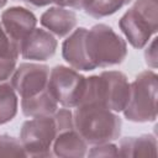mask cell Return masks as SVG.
Wrapping results in <instances>:
<instances>
[{
    "label": "cell",
    "mask_w": 158,
    "mask_h": 158,
    "mask_svg": "<svg viewBox=\"0 0 158 158\" xmlns=\"http://www.w3.org/2000/svg\"><path fill=\"white\" fill-rule=\"evenodd\" d=\"M6 2H7V0H0V9L4 7L6 5Z\"/></svg>",
    "instance_id": "25"
},
{
    "label": "cell",
    "mask_w": 158,
    "mask_h": 158,
    "mask_svg": "<svg viewBox=\"0 0 158 158\" xmlns=\"http://www.w3.org/2000/svg\"><path fill=\"white\" fill-rule=\"evenodd\" d=\"M132 0H94L84 11L94 19H102L118 11Z\"/></svg>",
    "instance_id": "17"
},
{
    "label": "cell",
    "mask_w": 158,
    "mask_h": 158,
    "mask_svg": "<svg viewBox=\"0 0 158 158\" xmlns=\"http://www.w3.org/2000/svg\"><path fill=\"white\" fill-rule=\"evenodd\" d=\"M118 26L132 47L143 48L158 30V0H136Z\"/></svg>",
    "instance_id": "4"
},
{
    "label": "cell",
    "mask_w": 158,
    "mask_h": 158,
    "mask_svg": "<svg viewBox=\"0 0 158 158\" xmlns=\"http://www.w3.org/2000/svg\"><path fill=\"white\" fill-rule=\"evenodd\" d=\"M22 2H26L28 5H32L35 7H42V6H47L49 4H52V0H19Z\"/></svg>",
    "instance_id": "24"
},
{
    "label": "cell",
    "mask_w": 158,
    "mask_h": 158,
    "mask_svg": "<svg viewBox=\"0 0 158 158\" xmlns=\"http://www.w3.org/2000/svg\"><path fill=\"white\" fill-rule=\"evenodd\" d=\"M58 42L47 30L35 28L22 41L20 56L23 59L43 62L54 56Z\"/></svg>",
    "instance_id": "10"
},
{
    "label": "cell",
    "mask_w": 158,
    "mask_h": 158,
    "mask_svg": "<svg viewBox=\"0 0 158 158\" xmlns=\"http://www.w3.org/2000/svg\"><path fill=\"white\" fill-rule=\"evenodd\" d=\"M74 127L88 144H100L118 139L122 120L106 106L90 102L80 104L73 112Z\"/></svg>",
    "instance_id": "1"
},
{
    "label": "cell",
    "mask_w": 158,
    "mask_h": 158,
    "mask_svg": "<svg viewBox=\"0 0 158 158\" xmlns=\"http://www.w3.org/2000/svg\"><path fill=\"white\" fill-rule=\"evenodd\" d=\"M86 32L88 28L78 27L64 40L62 44V56L63 59L75 70L89 72L94 70L95 67L89 59L86 51Z\"/></svg>",
    "instance_id": "11"
},
{
    "label": "cell",
    "mask_w": 158,
    "mask_h": 158,
    "mask_svg": "<svg viewBox=\"0 0 158 158\" xmlns=\"http://www.w3.org/2000/svg\"><path fill=\"white\" fill-rule=\"evenodd\" d=\"M17 93L10 81L0 83V125L10 122L17 114Z\"/></svg>",
    "instance_id": "16"
},
{
    "label": "cell",
    "mask_w": 158,
    "mask_h": 158,
    "mask_svg": "<svg viewBox=\"0 0 158 158\" xmlns=\"http://www.w3.org/2000/svg\"><path fill=\"white\" fill-rule=\"evenodd\" d=\"M0 157H26L21 141L9 135H0Z\"/></svg>",
    "instance_id": "18"
},
{
    "label": "cell",
    "mask_w": 158,
    "mask_h": 158,
    "mask_svg": "<svg viewBox=\"0 0 158 158\" xmlns=\"http://www.w3.org/2000/svg\"><path fill=\"white\" fill-rule=\"evenodd\" d=\"M49 67L40 63H21L16 67L10 83L21 99L35 96L47 89Z\"/></svg>",
    "instance_id": "8"
},
{
    "label": "cell",
    "mask_w": 158,
    "mask_h": 158,
    "mask_svg": "<svg viewBox=\"0 0 158 158\" xmlns=\"http://www.w3.org/2000/svg\"><path fill=\"white\" fill-rule=\"evenodd\" d=\"M157 37H153L152 41L148 43L146 51H144V59L148 67L152 69H156L158 65V53H157Z\"/></svg>",
    "instance_id": "22"
},
{
    "label": "cell",
    "mask_w": 158,
    "mask_h": 158,
    "mask_svg": "<svg viewBox=\"0 0 158 158\" xmlns=\"http://www.w3.org/2000/svg\"><path fill=\"white\" fill-rule=\"evenodd\" d=\"M94 0H52L57 6H64L75 10H85Z\"/></svg>",
    "instance_id": "23"
},
{
    "label": "cell",
    "mask_w": 158,
    "mask_h": 158,
    "mask_svg": "<svg viewBox=\"0 0 158 158\" xmlns=\"http://www.w3.org/2000/svg\"><path fill=\"white\" fill-rule=\"evenodd\" d=\"M89 144L75 128L59 132L52 146L53 154L62 158H81L86 156Z\"/></svg>",
    "instance_id": "13"
},
{
    "label": "cell",
    "mask_w": 158,
    "mask_h": 158,
    "mask_svg": "<svg viewBox=\"0 0 158 158\" xmlns=\"http://www.w3.org/2000/svg\"><path fill=\"white\" fill-rule=\"evenodd\" d=\"M158 77L153 70L141 72L130 83V96L123 115L132 122H153L157 118Z\"/></svg>",
    "instance_id": "5"
},
{
    "label": "cell",
    "mask_w": 158,
    "mask_h": 158,
    "mask_svg": "<svg viewBox=\"0 0 158 158\" xmlns=\"http://www.w3.org/2000/svg\"><path fill=\"white\" fill-rule=\"evenodd\" d=\"M130 96V83L120 70H104L85 80V89L80 104L98 102L107 109L123 111ZM79 104V105H80Z\"/></svg>",
    "instance_id": "2"
},
{
    "label": "cell",
    "mask_w": 158,
    "mask_h": 158,
    "mask_svg": "<svg viewBox=\"0 0 158 158\" xmlns=\"http://www.w3.org/2000/svg\"><path fill=\"white\" fill-rule=\"evenodd\" d=\"M15 69H16V59L0 58V83L10 81Z\"/></svg>",
    "instance_id": "21"
},
{
    "label": "cell",
    "mask_w": 158,
    "mask_h": 158,
    "mask_svg": "<svg viewBox=\"0 0 158 158\" xmlns=\"http://www.w3.org/2000/svg\"><path fill=\"white\" fill-rule=\"evenodd\" d=\"M41 25L57 37H65L70 35L78 22L77 14L64 6H53L46 10L40 19Z\"/></svg>",
    "instance_id": "12"
},
{
    "label": "cell",
    "mask_w": 158,
    "mask_h": 158,
    "mask_svg": "<svg viewBox=\"0 0 158 158\" xmlns=\"http://www.w3.org/2000/svg\"><path fill=\"white\" fill-rule=\"evenodd\" d=\"M57 136L56 121L52 116L31 117L22 123L20 141L26 157H52V146Z\"/></svg>",
    "instance_id": "6"
},
{
    "label": "cell",
    "mask_w": 158,
    "mask_h": 158,
    "mask_svg": "<svg viewBox=\"0 0 158 158\" xmlns=\"http://www.w3.org/2000/svg\"><path fill=\"white\" fill-rule=\"evenodd\" d=\"M89 157H117L118 151L117 146H115L112 142L107 143H100V144H94L89 152H86Z\"/></svg>",
    "instance_id": "20"
},
{
    "label": "cell",
    "mask_w": 158,
    "mask_h": 158,
    "mask_svg": "<svg viewBox=\"0 0 158 158\" xmlns=\"http://www.w3.org/2000/svg\"><path fill=\"white\" fill-rule=\"evenodd\" d=\"M85 43L95 69L121 64L127 56L126 41L105 23H96L88 30Z\"/></svg>",
    "instance_id": "3"
},
{
    "label": "cell",
    "mask_w": 158,
    "mask_h": 158,
    "mask_svg": "<svg viewBox=\"0 0 158 158\" xmlns=\"http://www.w3.org/2000/svg\"><path fill=\"white\" fill-rule=\"evenodd\" d=\"M57 110L58 102L51 95L48 89L35 96L21 99V111L26 117L52 116Z\"/></svg>",
    "instance_id": "15"
},
{
    "label": "cell",
    "mask_w": 158,
    "mask_h": 158,
    "mask_svg": "<svg viewBox=\"0 0 158 158\" xmlns=\"http://www.w3.org/2000/svg\"><path fill=\"white\" fill-rule=\"evenodd\" d=\"M157 147L156 136L147 133L120 139L117 151L118 156L122 157H154L157 156Z\"/></svg>",
    "instance_id": "14"
},
{
    "label": "cell",
    "mask_w": 158,
    "mask_h": 158,
    "mask_svg": "<svg viewBox=\"0 0 158 158\" xmlns=\"http://www.w3.org/2000/svg\"><path fill=\"white\" fill-rule=\"evenodd\" d=\"M19 56H20V52L17 51V48L14 46L9 36L6 35L0 22V58H12L17 60Z\"/></svg>",
    "instance_id": "19"
},
{
    "label": "cell",
    "mask_w": 158,
    "mask_h": 158,
    "mask_svg": "<svg viewBox=\"0 0 158 158\" xmlns=\"http://www.w3.org/2000/svg\"><path fill=\"white\" fill-rule=\"evenodd\" d=\"M86 78L72 67L56 65L49 72L47 89L63 107H77L83 98Z\"/></svg>",
    "instance_id": "7"
},
{
    "label": "cell",
    "mask_w": 158,
    "mask_h": 158,
    "mask_svg": "<svg viewBox=\"0 0 158 158\" xmlns=\"http://www.w3.org/2000/svg\"><path fill=\"white\" fill-rule=\"evenodd\" d=\"M6 35L20 52L22 41L36 28L37 19L32 11L21 6H11L2 11L0 20Z\"/></svg>",
    "instance_id": "9"
}]
</instances>
